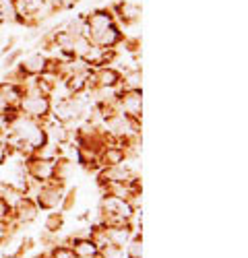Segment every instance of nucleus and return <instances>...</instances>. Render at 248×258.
Returning a JSON list of instances; mask_svg holds the SVG:
<instances>
[{"mask_svg":"<svg viewBox=\"0 0 248 258\" xmlns=\"http://www.w3.org/2000/svg\"><path fill=\"white\" fill-rule=\"evenodd\" d=\"M65 186L67 184L50 180L46 184H39L31 199L35 201L39 211H58L62 207V199H65V192H67Z\"/></svg>","mask_w":248,"mask_h":258,"instance_id":"f257e3e1","label":"nucleus"},{"mask_svg":"<svg viewBox=\"0 0 248 258\" xmlns=\"http://www.w3.org/2000/svg\"><path fill=\"white\" fill-rule=\"evenodd\" d=\"M19 112L37 122H48L52 114V99L46 95H23L19 101Z\"/></svg>","mask_w":248,"mask_h":258,"instance_id":"f03ea898","label":"nucleus"},{"mask_svg":"<svg viewBox=\"0 0 248 258\" xmlns=\"http://www.w3.org/2000/svg\"><path fill=\"white\" fill-rule=\"evenodd\" d=\"M25 165H27V178L31 182L46 184L54 178V161H50V159H41L37 155H29L25 159Z\"/></svg>","mask_w":248,"mask_h":258,"instance_id":"7ed1b4c3","label":"nucleus"},{"mask_svg":"<svg viewBox=\"0 0 248 258\" xmlns=\"http://www.w3.org/2000/svg\"><path fill=\"white\" fill-rule=\"evenodd\" d=\"M118 110L124 116L131 118H139L141 120V112H143V93L141 91H131V89H118Z\"/></svg>","mask_w":248,"mask_h":258,"instance_id":"20e7f679","label":"nucleus"},{"mask_svg":"<svg viewBox=\"0 0 248 258\" xmlns=\"http://www.w3.org/2000/svg\"><path fill=\"white\" fill-rule=\"evenodd\" d=\"M37 215H39V209H37L35 201L31 197H21L11 211V219L23 227V225L33 223L37 219Z\"/></svg>","mask_w":248,"mask_h":258,"instance_id":"39448f33","label":"nucleus"},{"mask_svg":"<svg viewBox=\"0 0 248 258\" xmlns=\"http://www.w3.org/2000/svg\"><path fill=\"white\" fill-rule=\"evenodd\" d=\"M114 19H118L120 23L124 25H135L137 21L141 19V7L137 3H131V0H118V3L110 9Z\"/></svg>","mask_w":248,"mask_h":258,"instance_id":"423d86ee","label":"nucleus"},{"mask_svg":"<svg viewBox=\"0 0 248 258\" xmlns=\"http://www.w3.org/2000/svg\"><path fill=\"white\" fill-rule=\"evenodd\" d=\"M85 23L89 27V39H91V35H95V33H99L103 29H108L110 25H114L116 19H114L110 9H99V11H93V13L85 15Z\"/></svg>","mask_w":248,"mask_h":258,"instance_id":"0eeeda50","label":"nucleus"},{"mask_svg":"<svg viewBox=\"0 0 248 258\" xmlns=\"http://www.w3.org/2000/svg\"><path fill=\"white\" fill-rule=\"evenodd\" d=\"M122 39H124V33H122L120 27L114 23V25H110L108 29H103V31L91 35V44H95V46H99V48H103V50H114V48H118V46L122 44Z\"/></svg>","mask_w":248,"mask_h":258,"instance_id":"6e6552de","label":"nucleus"},{"mask_svg":"<svg viewBox=\"0 0 248 258\" xmlns=\"http://www.w3.org/2000/svg\"><path fill=\"white\" fill-rule=\"evenodd\" d=\"M17 67L23 71V75L29 79V77H39V75H44L48 71V56L46 54H29L25 60H19Z\"/></svg>","mask_w":248,"mask_h":258,"instance_id":"1a4fd4ad","label":"nucleus"},{"mask_svg":"<svg viewBox=\"0 0 248 258\" xmlns=\"http://www.w3.org/2000/svg\"><path fill=\"white\" fill-rule=\"evenodd\" d=\"M69 246L73 248L75 258H97L99 256L97 246L87 238V235H71Z\"/></svg>","mask_w":248,"mask_h":258,"instance_id":"9d476101","label":"nucleus"},{"mask_svg":"<svg viewBox=\"0 0 248 258\" xmlns=\"http://www.w3.org/2000/svg\"><path fill=\"white\" fill-rule=\"evenodd\" d=\"M127 161V151L122 147H103L99 153V165L101 167H114V165H122Z\"/></svg>","mask_w":248,"mask_h":258,"instance_id":"9b49d317","label":"nucleus"},{"mask_svg":"<svg viewBox=\"0 0 248 258\" xmlns=\"http://www.w3.org/2000/svg\"><path fill=\"white\" fill-rule=\"evenodd\" d=\"M0 97L7 101V105L17 107L19 101L23 99V85H15L9 81H0Z\"/></svg>","mask_w":248,"mask_h":258,"instance_id":"f8f14e48","label":"nucleus"},{"mask_svg":"<svg viewBox=\"0 0 248 258\" xmlns=\"http://www.w3.org/2000/svg\"><path fill=\"white\" fill-rule=\"evenodd\" d=\"M135 229L127 223V225H114V227H108V240L112 246H118L124 250V246L129 244V240L133 238Z\"/></svg>","mask_w":248,"mask_h":258,"instance_id":"ddd939ff","label":"nucleus"},{"mask_svg":"<svg viewBox=\"0 0 248 258\" xmlns=\"http://www.w3.org/2000/svg\"><path fill=\"white\" fill-rule=\"evenodd\" d=\"M73 171H75L73 161L60 155V157L54 159V178L52 180L54 182H60V184H67L71 180V176H73Z\"/></svg>","mask_w":248,"mask_h":258,"instance_id":"4468645a","label":"nucleus"},{"mask_svg":"<svg viewBox=\"0 0 248 258\" xmlns=\"http://www.w3.org/2000/svg\"><path fill=\"white\" fill-rule=\"evenodd\" d=\"M143 87V71L141 69H131L127 73H122L120 87L118 89H131V91H141Z\"/></svg>","mask_w":248,"mask_h":258,"instance_id":"2eb2a0df","label":"nucleus"},{"mask_svg":"<svg viewBox=\"0 0 248 258\" xmlns=\"http://www.w3.org/2000/svg\"><path fill=\"white\" fill-rule=\"evenodd\" d=\"M3 250H0V254H3V258H21L25 252H23V238H19L17 235H11V238L0 246Z\"/></svg>","mask_w":248,"mask_h":258,"instance_id":"dca6fc26","label":"nucleus"},{"mask_svg":"<svg viewBox=\"0 0 248 258\" xmlns=\"http://www.w3.org/2000/svg\"><path fill=\"white\" fill-rule=\"evenodd\" d=\"M124 256L127 258H143V233H133L129 244L124 246Z\"/></svg>","mask_w":248,"mask_h":258,"instance_id":"f3484780","label":"nucleus"},{"mask_svg":"<svg viewBox=\"0 0 248 258\" xmlns=\"http://www.w3.org/2000/svg\"><path fill=\"white\" fill-rule=\"evenodd\" d=\"M0 21L15 23L17 21V0H0Z\"/></svg>","mask_w":248,"mask_h":258,"instance_id":"a211bd4d","label":"nucleus"},{"mask_svg":"<svg viewBox=\"0 0 248 258\" xmlns=\"http://www.w3.org/2000/svg\"><path fill=\"white\" fill-rule=\"evenodd\" d=\"M62 225H65V213L58 211V213H50L46 217V223H44V229L46 233H58L62 229Z\"/></svg>","mask_w":248,"mask_h":258,"instance_id":"6ab92c4d","label":"nucleus"},{"mask_svg":"<svg viewBox=\"0 0 248 258\" xmlns=\"http://www.w3.org/2000/svg\"><path fill=\"white\" fill-rule=\"evenodd\" d=\"M50 258H75V254H73V248L71 246H67V244H60V242H56L48 252H46Z\"/></svg>","mask_w":248,"mask_h":258,"instance_id":"aec40b11","label":"nucleus"},{"mask_svg":"<svg viewBox=\"0 0 248 258\" xmlns=\"http://www.w3.org/2000/svg\"><path fill=\"white\" fill-rule=\"evenodd\" d=\"M99 258H124V250L118 248V246L108 244L106 248H101V250H99Z\"/></svg>","mask_w":248,"mask_h":258,"instance_id":"412c9836","label":"nucleus"},{"mask_svg":"<svg viewBox=\"0 0 248 258\" xmlns=\"http://www.w3.org/2000/svg\"><path fill=\"white\" fill-rule=\"evenodd\" d=\"M11 155H13V151H11L9 145H7V137L0 135V165H5Z\"/></svg>","mask_w":248,"mask_h":258,"instance_id":"4be33fe9","label":"nucleus"},{"mask_svg":"<svg viewBox=\"0 0 248 258\" xmlns=\"http://www.w3.org/2000/svg\"><path fill=\"white\" fill-rule=\"evenodd\" d=\"M11 238V229H9V221L0 219V246H3L7 240Z\"/></svg>","mask_w":248,"mask_h":258,"instance_id":"5701e85b","label":"nucleus"},{"mask_svg":"<svg viewBox=\"0 0 248 258\" xmlns=\"http://www.w3.org/2000/svg\"><path fill=\"white\" fill-rule=\"evenodd\" d=\"M11 207L7 205V201L3 199V197H0V219H3V221H9L11 219Z\"/></svg>","mask_w":248,"mask_h":258,"instance_id":"b1692460","label":"nucleus"},{"mask_svg":"<svg viewBox=\"0 0 248 258\" xmlns=\"http://www.w3.org/2000/svg\"><path fill=\"white\" fill-rule=\"evenodd\" d=\"M35 258H50L48 254H41V256H35Z\"/></svg>","mask_w":248,"mask_h":258,"instance_id":"393cba45","label":"nucleus"}]
</instances>
